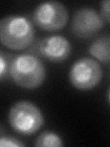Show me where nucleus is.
I'll return each instance as SVG.
<instances>
[{
    "label": "nucleus",
    "mask_w": 110,
    "mask_h": 147,
    "mask_svg": "<svg viewBox=\"0 0 110 147\" xmlns=\"http://www.w3.org/2000/svg\"><path fill=\"white\" fill-rule=\"evenodd\" d=\"M9 76L15 84L23 88L34 89L45 81L46 68L38 56L22 53L11 60Z\"/></svg>",
    "instance_id": "obj_1"
},
{
    "label": "nucleus",
    "mask_w": 110,
    "mask_h": 147,
    "mask_svg": "<svg viewBox=\"0 0 110 147\" xmlns=\"http://www.w3.org/2000/svg\"><path fill=\"white\" fill-rule=\"evenodd\" d=\"M35 39L32 22L26 17L10 15L0 21V40L10 50L21 51L30 47Z\"/></svg>",
    "instance_id": "obj_2"
},
{
    "label": "nucleus",
    "mask_w": 110,
    "mask_h": 147,
    "mask_svg": "<svg viewBox=\"0 0 110 147\" xmlns=\"http://www.w3.org/2000/svg\"><path fill=\"white\" fill-rule=\"evenodd\" d=\"M8 122L16 132L22 135H31L42 127L44 117L35 104L21 100L9 109Z\"/></svg>",
    "instance_id": "obj_3"
},
{
    "label": "nucleus",
    "mask_w": 110,
    "mask_h": 147,
    "mask_svg": "<svg viewBox=\"0 0 110 147\" xmlns=\"http://www.w3.org/2000/svg\"><path fill=\"white\" fill-rule=\"evenodd\" d=\"M32 18L40 29L47 31H57L66 26L69 13L67 7L62 3L48 1L36 7Z\"/></svg>",
    "instance_id": "obj_4"
},
{
    "label": "nucleus",
    "mask_w": 110,
    "mask_h": 147,
    "mask_svg": "<svg viewBox=\"0 0 110 147\" xmlns=\"http://www.w3.org/2000/svg\"><path fill=\"white\" fill-rule=\"evenodd\" d=\"M103 76V71L95 59L84 57L72 64L69 72L72 86L79 90H91L97 86Z\"/></svg>",
    "instance_id": "obj_5"
},
{
    "label": "nucleus",
    "mask_w": 110,
    "mask_h": 147,
    "mask_svg": "<svg viewBox=\"0 0 110 147\" xmlns=\"http://www.w3.org/2000/svg\"><path fill=\"white\" fill-rule=\"evenodd\" d=\"M71 43L61 35L49 36L38 40L30 48V53L53 63L65 61L71 54Z\"/></svg>",
    "instance_id": "obj_6"
},
{
    "label": "nucleus",
    "mask_w": 110,
    "mask_h": 147,
    "mask_svg": "<svg viewBox=\"0 0 110 147\" xmlns=\"http://www.w3.org/2000/svg\"><path fill=\"white\" fill-rule=\"evenodd\" d=\"M105 20L94 8L82 7L74 13L71 23V31L76 38L89 39L102 29Z\"/></svg>",
    "instance_id": "obj_7"
},
{
    "label": "nucleus",
    "mask_w": 110,
    "mask_h": 147,
    "mask_svg": "<svg viewBox=\"0 0 110 147\" xmlns=\"http://www.w3.org/2000/svg\"><path fill=\"white\" fill-rule=\"evenodd\" d=\"M88 52L96 61L107 63L110 62V36L105 35L98 37L92 42Z\"/></svg>",
    "instance_id": "obj_8"
},
{
    "label": "nucleus",
    "mask_w": 110,
    "mask_h": 147,
    "mask_svg": "<svg viewBox=\"0 0 110 147\" xmlns=\"http://www.w3.org/2000/svg\"><path fill=\"white\" fill-rule=\"evenodd\" d=\"M62 138L53 131H45L36 138L35 146L38 147H60L63 146Z\"/></svg>",
    "instance_id": "obj_9"
},
{
    "label": "nucleus",
    "mask_w": 110,
    "mask_h": 147,
    "mask_svg": "<svg viewBox=\"0 0 110 147\" xmlns=\"http://www.w3.org/2000/svg\"><path fill=\"white\" fill-rule=\"evenodd\" d=\"M8 55L5 53L4 51L0 52V78L1 80L4 81L6 77L9 76V66H10V63L8 62L7 59Z\"/></svg>",
    "instance_id": "obj_10"
},
{
    "label": "nucleus",
    "mask_w": 110,
    "mask_h": 147,
    "mask_svg": "<svg viewBox=\"0 0 110 147\" xmlns=\"http://www.w3.org/2000/svg\"><path fill=\"white\" fill-rule=\"evenodd\" d=\"M0 146L1 147H22L26 146L24 142H22L17 138L12 136H1L0 137Z\"/></svg>",
    "instance_id": "obj_11"
},
{
    "label": "nucleus",
    "mask_w": 110,
    "mask_h": 147,
    "mask_svg": "<svg viewBox=\"0 0 110 147\" xmlns=\"http://www.w3.org/2000/svg\"><path fill=\"white\" fill-rule=\"evenodd\" d=\"M100 14L104 20L110 23V0H105L100 3Z\"/></svg>",
    "instance_id": "obj_12"
},
{
    "label": "nucleus",
    "mask_w": 110,
    "mask_h": 147,
    "mask_svg": "<svg viewBox=\"0 0 110 147\" xmlns=\"http://www.w3.org/2000/svg\"><path fill=\"white\" fill-rule=\"evenodd\" d=\"M107 99H108V102L110 103V86L108 87V91H107Z\"/></svg>",
    "instance_id": "obj_13"
}]
</instances>
